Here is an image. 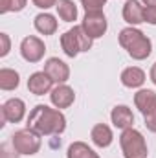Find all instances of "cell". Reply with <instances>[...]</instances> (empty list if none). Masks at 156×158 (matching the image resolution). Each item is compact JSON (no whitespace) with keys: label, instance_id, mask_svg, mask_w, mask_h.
<instances>
[{"label":"cell","instance_id":"obj_1","mask_svg":"<svg viewBox=\"0 0 156 158\" xmlns=\"http://www.w3.org/2000/svg\"><path fill=\"white\" fill-rule=\"evenodd\" d=\"M26 127L35 131L40 136H59L66 129V118L59 109L37 105L35 109H31Z\"/></svg>","mask_w":156,"mask_h":158},{"label":"cell","instance_id":"obj_2","mask_svg":"<svg viewBox=\"0 0 156 158\" xmlns=\"http://www.w3.org/2000/svg\"><path fill=\"white\" fill-rule=\"evenodd\" d=\"M119 44L121 48L127 50V53L136 59V61H143L151 55L153 52V42L151 39L138 28L134 26H129V28H123L119 31Z\"/></svg>","mask_w":156,"mask_h":158},{"label":"cell","instance_id":"obj_3","mask_svg":"<svg viewBox=\"0 0 156 158\" xmlns=\"http://www.w3.org/2000/svg\"><path fill=\"white\" fill-rule=\"evenodd\" d=\"M92 42H94V39L90 35H86L83 26H74L61 35V48L72 59L77 57L81 52H88L92 48Z\"/></svg>","mask_w":156,"mask_h":158},{"label":"cell","instance_id":"obj_4","mask_svg":"<svg viewBox=\"0 0 156 158\" xmlns=\"http://www.w3.org/2000/svg\"><path fill=\"white\" fill-rule=\"evenodd\" d=\"M119 145L123 151L125 158H147V143L145 138L140 131H136L134 127L125 129L119 136Z\"/></svg>","mask_w":156,"mask_h":158},{"label":"cell","instance_id":"obj_5","mask_svg":"<svg viewBox=\"0 0 156 158\" xmlns=\"http://www.w3.org/2000/svg\"><path fill=\"white\" fill-rule=\"evenodd\" d=\"M11 145H13V151L17 155H22V156H31V155H37L42 145L40 142V134H37L35 131L31 129H20L17 131L13 136H11Z\"/></svg>","mask_w":156,"mask_h":158},{"label":"cell","instance_id":"obj_6","mask_svg":"<svg viewBox=\"0 0 156 158\" xmlns=\"http://www.w3.org/2000/svg\"><path fill=\"white\" fill-rule=\"evenodd\" d=\"M81 26L86 31V35H90L92 39H99L107 33L109 22H107V17L103 11H86Z\"/></svg>","mask_w":156,"mask_h":158},{"label":"cell","instance_id":"obj_7","mask_svg":"<svg viewBox=\"0 0 156 158\" xmlns=\"http://www.w3.org/2000/svg\"><path fill=\"white\" fill-rule=\"evenodd\" d=\"M46 53V46H44V40L35 37V35H28L24 37L22 42H20V55L26 63H39L42 61Z\"/></svg>","mask_w":156,"mask_h":158},{"label":"cell","instance_id":"obj_8","mask_svg":"<svg viewBox=\"0 0 156 158\" xmlns=\"http://www.w3.org/2000/svg\"><path fill=\"white\" fill-rule=\"evenodd\" d=\"M50 101H51V105L55 107V109H68V107H72L74 105V101H76V92H74V88L72 86H68L66 83H63V85H57V86H53V90L50 92Z\"/></svg>","mask_w":156,"mask_h":158},{"label":"cell","instance_id":"obj_9","mask_svg":"<svg viewBox=\"0 0 156 158\" xmlns=\"http://www.w3.org/2000/svg\"><path fill=\"white\" fill-rule=\"evenodd\" d=\"M44 72L57 85H63V83H66L70 79V68H68V64L64 61H61L59 57H50L44 63Z\"/></svg>","mask_w":156,"mask_h":158},{"label":"cell","instance_id":"obj_10","mask_svg":"<svg viewBox=\"0 0 156 158\" xmlns=\"http://www.w3.org/2000/svg\"><path fill=\"white\" fill-rule=\"evenodd\" d=\"M26 116V103L20 98H11L2 105V118L9 123H18Z\"/></svg>","mask_w":156,"mask_h":158},{"label":"cell","instance_id":"obj_11","mask_svg":"<svg viewBox=\"0 0 156 158\" xmlns=\"http://www.w3.org/2000/svg\"><path fill=\"white\" fill-rule=\"evenodd\" d=\"M123 20L130 26H140L145 22V6L140 0H127L123 6Z\"/></svg>","mask_w":156,"mask_h":158},{"label":"cell","instance_id":"obj_12","mask_svg":"<svg viewBox=\"0 0 156 158\" xmlns=\"http://www.w3.org/2000/svg\"><path fill=\"white\" fill-rule=\"evenodd\" d=\"M51 86H53V81H51V77L44 70L31 74L30 79H28V90L31 94H35V96H44V94L51 92L53 90Z\"/></svg>","mask_w":156,"mask_h":158},{"label":"cell","instance_id":"obj_13","mask_svg":"<svg viewBox=\"0 0 156 158\" xmlns=\"http://www.w3.org/2000/svg\"><path fill=\"white\" fill-rule=\"evenodd\" d=\"M110 119L114 123V127L125 131V129H130L132 123H134V114L132 110L127 107V105H116L110 112Z\"/></svg>","mask_w":156,"mask_h":158},{"label":"cell","instance_id":"obj_14","mask_svg":"<svg viewBox=\"0 0 156 158\" xmlns=\"http://www.w3.org/2000/svg\"><path fill=\"white\" fill-rule=\"evenodd\" d=\"M90 138H92L94 145L105 149V147H109V145L112 143L114 134H112V129H110L109 125H105V123H97V125L92 127V131H90Z\"/></svg>","mask_w":156,"mask_h":158},{"label":"cell","instance_id":"obj_15","mask_svg":"<svg viewBox=\"0 0 156 158\" xmlns=\"http://www.w3.org/2000/svg\"><path fill=\"white\" fill-rule=\"evenodd\" d=\"M134 105L136 109L145 116L147 112H151L156 107V92L149 90V88H142L134 94Z\"/></svg>","mask_w":156,"mask_h":158},{"label":"cell","instance_id":"obj_16","mask_svg":"<svg viewBox=\"0 0 156 158\" xmlns=\"http://www.w3.org/2000/svg\"><path fill=\"white\" fill-rule=\"evenodd\" d=\"M121 85L127 88H140L145 83V72L138 66H129L121 72Z\"/></svg>","mask_w":156,"mask_h":158},{"label":"cell","instance_id":"obj_17","mask_svg":"<svg viewBox=\"0 0 156 158\" xmlns=\"http://www.w3.org/2000/svg\"><path fill=\"white\" fill-rule=\"evenodd\" d=\"M33 26H35V30L39 31L40 35H53L55 31H57V20H55V17L53 15H50V13H39L35 19H33Z\"/></svg>","mask_w":156,"mask_h":158},{"label":"cell","instance_id":"obj_18","mask_svg":"<svg viewBox=\"0 0 156 158\" xmlns=\"http://www.w3.org/2000/svg\"><path fill=\"white\" fill-rule=\"evenodd\" d=\"M55 9H57V15L63 22L77 20V6L74 4V0H59Z\"/></svg>","mask_w":156,"mask_h":158},{"label":"cell","instance_id":"obj_19","mask_svg":"<svg viewBox=\"0 0 156 158\" xmlns=\"http://www.w3.org/2000/svg\"><path fill=\"white\" fill-rule=\"evenodd\" d=\"M66 158H99V155L92 147H88V143L74 142V143H70V147L66 151Z\"/></svg>","mask_w":156,"mask_h":158},{"label":"cell","instance_id":"obj_20","mask_svg":"<svg viewBox=\"0 0 156 158\" xmlns=\"http://www.w3.org/2000/svg\"><path fill=\"white\" fill-rule=\"evenodd\" d=\"M20 85V76L17 70L13 68H2L0 70V88L9 92V90H15L17 86Z\"/></svg>","mask_w":156,"mask_h":158},{"label":"cell","instance_id":"obj_21","mask_svg":"<svg viewBox=\"0 0 156 158\" xmlns=\"http://www.w3.org/2000/svg\"><path fill=\"white\" fill-rule=\"evenodd\" d=\"M28 0H0V13H17L26 7Z\"/></svg>","mask_w":156,"mask_h":158},{"label":"cell","instance_id":"obj_22","mask_svg":"<svg viewBox=\"0 0 156 158\" xmlns=\"http://www.w3.org/2000/svg\"><path fill=\"white\" fill-rule=\"evenodd\" d=\"M79 2L84 7V11H103V6L107 4V0H79Z\"/></svg>","mask_w":156,"mask_h":158},{"label":"cell","instance_id":"obj_23","mask_svg":"<svg viewBox=\"0 0 156 158\" xmlns=\"http://www.w3.org/2000/svg\"><path fill=\"white\" fill-rule=\"evenodd\" d=\"M143 121H145V127H147L151 132H156V107L151 112H147V114L143 116Z\"/></svg>","mask_w":156,"mask_h":158},{"label":"cell","instance_id":"obj_24","mask_svg":"<svg viewBox=\"0 0 156 158\" xmlns=\"http://www.w3.org/2000/svg\"><path fill=\"white\" fill-rule=\"evenodd\" d=\"M0 57H6L11 50V40H9V35L7 33H0Z\"/></svg>","mask_w":156,"mask_h":158},{"label":"cell","instance_id":"obj_25","mask_svg":"<svg viewBox=\"0 0 156 158\" xmlns=\"http://www.w3.org/2000/svg\"><path fill=\"white\" fill-rule=\"evenodd\" d=\"M31 2H33L39 9H44V11H46V9H50V7L57 6V2H59V0H31Z\"/></svg>","mask_w":156,"mask_h":158},{"label":"cell","instance_id":"obj_26","mask_svg":"<svg viewBox=\"0 0 156 158\" xmlns=\"http://www.w3.org/2000/svg\"><path fill=\"white\" fill-rule=\"evenodd\" d=\"M145 22H149V24H156V6H149V7H145Z\"/></svg>","mask_w":156,"mask_h":158},{"label":"cell","instance_id":"obj_27","mask_svg":"<svg viewBox=\"0 0 156 158\" xmlns=\"http://www.w3.org/2000/svg\"><path fill=\"white\" fill-rule=\"evenodd\" d=\"M149 77H151V81H153V83L156 85V63L153 64V66H151V72H149Z\"/></svg>","mask_w":156,"mask_h":158},{"label":"cell","instance_id":"obj_28","mask_svg":"<svg viewBox=\"0 0 156 158\" xmlns=\"http://www.w3.org/2000/svg\"><path fill=\"white\" fill-rule=\"evenodd\" d=\"M142 4L145 7H149V6H156V0H142Z\"/></svg>","mask_w":156,"mask_h":158}]
</instances>
